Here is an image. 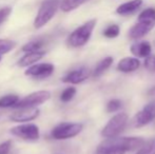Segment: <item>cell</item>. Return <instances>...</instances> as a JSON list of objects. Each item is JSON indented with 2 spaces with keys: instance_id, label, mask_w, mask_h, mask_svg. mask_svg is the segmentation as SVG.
Returning <instances> with one entry per match:
<instances>
[{
  "instance_id": "6da1fadb",
  "label": "cell",
  "mask_w": 155,
  "mask_h": 154,
  "mask_svg": "<svg viewBox=\"0 0 155 154\" xmlns=\"http://www.w3.org/2000/svg\"><path fill=\"white\" fill-rule=\"evenodd\" d=\"M146 143L141 137L106 138L97 147L95 154H124L128 151L138 150Z\"/></svg>"
},
{
  "instance_id": "7a4b0ae2",
  "label": "cell",
  "mask_w": 155,
  "mask_h": 154,
  "mask_svg": "<svg viewBox=\"0 0 155 154\" xmlns=\"http://www.w3.org/2000/svg\"><path fill=\"white\" fill-rule=\"evenodd\" d=\"M95 27L96 19H91V20L84 22V25L78 27L70 34L67 39V44L70 48H75V49L84 47L90 40Z\"/></svg>"
},
{
  "instance_id": "3957f363",
  "label": "cell",
  "mask_w": 155,
  "mask_h": 154,
  "mask_svg": "<svg viewBox=\"0 0 155 154\" xmlns=\"http://www.w3.org/2000/svg\"><path fill=\"white\" fill-rule=\"evenodd\" d=\"M60 2L61 0H43L41 2L33 23L35 29H41L54 18L60 8Z\"/></svg>"
},
{
  "instance_id": "277c9868",
  "label": "cell",
  "mask_w": 155,
  "mask_h": 154,
  "mask_svg": "<svg viewBox=\"0 0 155 154\" xmlns=\"http://www.w3.org/2000/svg\"><path fill=\"white\" fill-rule=\"evenodd\" d=\"M84 129L79 123H60L52 129L51 137L56 140H64L77 136Z\"/></svg>"
},
{
  "instance_id": "5b68a950",
  "label": "cell",
  "mask_w": 155,
  "mask_h": 154,
  "mask_svg": "<svg viewBox=\"0 0 155 154\" xmlns=\"http://www.w3.org/2000/svg\"><path fill=\"white\" fill-rule=\"evenodd\" d=\"M127 123H128V115L124 112L123 113H117L102 128L101 136L104 138L117 137L124 130Z\"/></svg>"
},
{
  "instance_id": "8992f818",
  "label": "cell",
  "mask_w": 155,
  "mask_h": 154,
  "mask_svg": "<svg viewBox=\"0 0 155 154\" xmlns=\"http://www.w3.org/2000/svg\"><path fill=\"white\" fill-rule=\"evenodd\" d=\"M11 134L27 142H36L40 137L39 128L35 123H25L11 129Z\"/></svg>"
},
{
  "instance_id": "52a82bcc",
  "label": "cell",
  "mask_w": 155,
  "mask_h": 154,
  "mask_svg": "<svg viewBox=\"0 0 155 154\" xmlns=\"http://www.w3.org/2000/svg\"><path fill=\"white\" fill-rule=\"evenodd\" d=\"M51 98V93L47 90H41L33 92L31 94L27 95L19 103L15 106V109H22V108H37L38 106L47 103Z\"/></svg>"
},
{
  "instance_id": "ba28073f",
  "label": "cell",
  "mask_w": 155,
  "mask_h": 154,
  "mask_svg": "<svg viewBox=\"0 0 155 154\" xmlns=\"http://www.w3.org/2000/svg\"><path fill=\"white\" fill-rule=\"evenodd\" d=\"M155 119V100L150 101L145 106L133 119V126L135 128H141L146 125H149Z\"/></svg>"
},
{
  "instance_id": "9c48e42d",
  "label": "cell",
  "mask_w": 155,
  "mask_h": 154,
  "mask_svg": "<svg viewBox=\"0 0 155 154\" xmlns=\"http://www.w3.org/2000/svg\"><path fill=\"white\" fill-rule=\"evenodd\" d=\"M54 64H50V62H45V64H35L33 66L29 67L25 74L27 76L37 78V79H43L51 76L54 72Z\"/></svg>"
},
{
  "instance_id": "30bf717a",
  "label": "cell",
  "mask_w": 155,
  "mask_h": 154,
  "mask_svg": "<svg viewBox=\"0 0 155 154\" xmlns=\"http://www.w3.org/2000/svg\"><path fill=\"white\" fill-rule=\"evenodd\" d=\"M91 75V71L87 67H80L78 69H75L73 71H70L69 73L64 75L61 78V81L64 84H78L84 82L86 79H88Z\"/></svg>"
},
{
  "instance_id": "8fae6325",
  "label": "cell",
  "mask_w": 155,
  "mask_h": 154,
  "mask_svg": "<svg viewBox=\"0 0 155 154\" xmlns=\"http://www.w3.org/2000/svg\"><path fill=\"white\" fill-rule=\"evenodd\" d=\"M39 114H40V110L38 108H22L13 113L10 116V119L14 123H25L35 120L39 116Z\"/></svg>"
},
{
  "instance_id": "7c38bea8",
  "label": "cell",
  "mask_w": 155,
  "mask_h": 154,
  "mask_svg": "<svg viewBox=\"0 0 155 154\" xmlns=\"http://www.w3.org/2000/svg\"><path fill=\"white\" fill-rule=\"evenodd\" d=\"M154 23L143 22V21H138L135 25L131 28L129 31V37L131 39H139L147 35L150 31L154 28Z\"/></svg>"
},
{
  "instance_id": "4fadbf2b",
  "label": "cell",
  "mask_w": 155,
  "mask_h": 154,
  "mask_svg": "<svg viewBox=\"0 0 155 154\" xmlns=\"http://www.w3.org/2000/svg\"><path fill=\"white\" fill-rule=\"evenodd\" d=\"M140 67V61L135 57H124L117 64V70L123 73H131Z\"/></svg>"
},
{
  "instance_id": "5bb4252c",
  "label": "cell",
  "mask_w": 155,
  "mask_h": 154,
  "mask_svg": "<svg viewBox=\"0 0 155 154\" xmlns=\"http://www.w3.org/2000/svg\"><path fill=\"white\" fill-rule=\"evenodd\" d=\"M45 55V51H39V52H29V53L25 54L20 59L17 61V66L20 68H27V67H31L35 64L37 61L41 59L43 56Z\"/></svg>"
},
{
  "instance_id": "9a60e30c",
  "label": "cell",
  "mask_w": 155,
  "mask_h": 154,
  "mask_svg": "<svg viewBox=\"0 0 155 154\" xmlns=\"http://www.w3.org/2000/svg\"><path fill=\"white\" fill-rule=\"evenodd\" d=\"M130 51L136 57L146 58L149 55H151L152 48L150 42H148V41H140V42L134 43V44L131 45Z\"/></svg>"
},
{
  "instance_id": "2e32d148",
  "label": "cell",
  "mask_w": 155,
  "mask_h": 154,
  "mask_svg": "<svg viewBox=\"0 0 155 154\" xmlns=\"http://www.w3.org/2000/svg\"><path fill=\"white\" fill-rule=\"evenodd\" d=\"M143 4V0H132L123 3L116 8V13L120 16H128L135 13Z\"/></svg>"
},
{
  "instance_id": "e0dca14e",
  "label": "cell",
  "mask_w": 155,
  "mask_h": 154,
  "mask_svg": "<svg viewBox=\"0 0 155 154\" xmlns=\"http://www.w3.org/2000/svg\"><path fill=\"white\" fill-rule=\"evenodd\" d=\"M113 64V57L111 56H108V57L104 58L102 60H100L99 62L97 64V66L95 67L93 71V76L94 77H99L112 66Z\"/></svg>"
},
{
  "instance_id": "ac0fdd59",
  "label": "cell",
  "mask_w": 155,
  "mask_h": 154,
  "mask_svg": "<svg viewBox=\"0 0 155 154\" xmlns=\"http://www.w3.org/2000/svg\"><path fill=\"white\" fill-rule=\"evenodd\" d=\"M88 1H90V0H61L60 10L62 12L69 13L71 11L76 10L77 8H79L80 5H82V4H84Z\"/></svg>"
},
{
  "instance_id": "d6986e66",
  "label": "cell",
  "mask_w": 155,
  "mask_h": 154,
  "mask_svg": "<svg viewBox=\"0 0 155 154\" xmlns=\"http://www.w3.org/2000/svg\"><path fill=\"white\" fill-rule=\"evenodd\" d=\"M20 100V97L16 94H8L0 97V108L6 109V108H14Z\"/></svg>"
},
{
  "instance_id": "ffe728a7",
  "label": "cell",
  "mask_w": 155,
  "mask_h": 154,
  "mask_svg": "<svg viewBox=\"0 0 155 154\" xmlns=\"http://www.w3.org/2000/svg\"><path fill=\"white\" fill-rule=\"evenodd\" d=\"M45 45V42L41 39H34V40L29 41L22 47V51L25 53L29 52H39L42 51V48Z\"/></svg>"
},
{
  "instance_id": "44dd1931",
  "label": "cell",
  "mask_w": 155,
  "mask_h": 154,
  "mask_svg": "<svg viewBox=\"0 0 155 154\" xmlns=\"http://www.w3.org/2000/svg\"><path fill=\"white\" fill-rule=\"evenodd\" d=\"M138 21H143V22L154 23L155 25V8H148L143 10L139 14Z\"/></svg>"
},
{
  "instance_id": "7402d4cb",
  "label": "cell",
  "mask_w": 155,
  "mask_h": 154,
  "mask_svg": "<svg viewBox=\"0 0 155 154\" xmlns=\"http://www.w3.org/2000/svg\"><path fill=\"white\" fill-rule=\"evenodd\" d=\"M135 154H155V137L146 142Z\"/></svg>"
},
{
  "instance_id": "603a6c76",
  "label": "cell",
  "mask_w": 155,
  "mask_h": 154,
  "mask_svg": "<svg viewBox=\"0 0 155 154\" xmlns=\"http://www.w3.org/2000/svg\"><path fill=\"white\" fill-rule=\"evenodd\" d=\"M16 47V42L11 39H0V56L11 52Z\"/></svg>"
},
{
  "instance_id": "cb8c5ba5",
  "label": "cell",
  "mask_w": 155,
  "mask_h": 154,
  "mask_svg": "<svg viewBox=\"0 0 155 154\" xmlns=\"http://www.w3.org/2000/svg\"><path fill=\"white\" fill-rule=\"evenodd\" d=\"M76 92L77 91H76V88H74V87H69V88L64 89L61 94H60V100L62 103H69L74 98V96L76 95Z\"/></svg>"
},
{
  "instance_id": "d4e9b609",
  "label": "cell",
  "mask_w": 155,
  "mask_h": 154,
  "mask_svg": "<svg viewBox=\"0 0 155 154\" xmlns=\"http://www.w3.org/2000/svg\"><path fill=\"white\" fill-rule=\"evenodd\" d=\"M120 33V28L117 25H110L104 31V36L107 38H116Z\"/></svg>"
},
{
  "instance_id": "484cf974",
  "label": "cell",
  "mask_w": 155,
  "mask_h": 154,
  "mask_svg": "<svg viewBox=\"0 0 155 154\" xmlns=\"http://www.w3.org/2000/svg\"><path fill=\"white\" fill-rule=\"evenodd\" d=\"M123 107V103H121L120 99H111L108 103H107V111L109 113H114V112H117L120 108Z\"/></svg>"
},
{
  "instance_id": "4316f807",
  "label": "cell",
  "mask_w": 155,
  "mask_h": 154,
  "mask_svg": "<svg viewBox=\"0 0 155 154\" xmlns=\"http://www.w3.org/2000/svg\"><path fill=\"white\" fill-rule=\"evenodd\" d=\"M143 66L150 72H155V55H149L146 57Z\"/></svg>"
},
{
  "instance_id": "83f0119b",
  "label": "cell",
  "mask_w": 155,
  "mask_h": 154,
  "mask_svg": "<svg viewBox=\"0 0 155 154\" xmlns=\"http://www.w3.org/2000/svg\"><path fill=\"white\" fill-rule=\"evenodd\" d=\"M11 13H12L11 6H4V8H0V25H2L10 17Z\"/></svg>"
},
{
  "instance_id": "f1b7e54d",
  "label": "cell",
  "mask_w": 155,
  "mask_h": 154,
  "mask_svg": "<svg viewBox=\"0 0 155 154\" xmlns=\"http://www.w3.org/2000/svg\"><path fill=\"white\" fill-rule=\"evenodd\" d=\"M12 140H5L0 144V154H8L12 150Z\"/></svg>"
},
{
  "instance_id": "f546056e",
  "label": "cell",
  "mask_w": 155,
  "mask_h": 154,
  "mask_svg": "<svg viewBox=\"0 0 155 154\" xmlns=\"http://www.w3.org/2000/svg\"><path fill=\"white\" fill-rule=\"evenodd\" d=\"M148 94H149L150 96H155V87L151 88L149 91H148Z\"/></svg>"
},
{
  "instance_id": "4dcf8cb0",
  "label": "cell",
  "mask_w": 155,
  "mask_h": 154,
  "mask_svg": "<svg viewBox=\"0 0 155 154\" xmlns=\"http://www.w3.org/2000/svg\"><path fill=\"white\" fill-rule=\"evenodd\" d=\"M0 60H1V56H0Z\"/></svg>"
}]
</instances>
